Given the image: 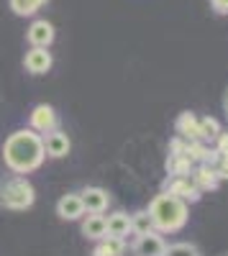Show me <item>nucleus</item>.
<instances>
[{
    "label": "nucleus",
    "instance_id": "obj_1",
    "mask_svg": "<svg viewBox=\"0 0 228 256\" xmlns=\"http://www.w3.org/2000/svg\"><path fill=\"white\" fill-rule=\"evenodd\" d=\"M6 164L18 174H28L41 166L46 152H44V138L36 131H16L8 136L3 146Z\"/></svg>",
    "mask_w": 228,
    "mask_h": 256
},
{
    "label": "nucleus",
    "instance_id": "obj_2",
    "mask_svg": "<svg viewBox=\"0 0 228 256\" xmlns=\"http://www.w3.org/2000/svg\"><path fill=\"white\" fill-rule=\"evenodd\" d=\"M149 216L154 220V228L162 233H174L188 223V202L170 195V192H162L156 195L149 205Z\"/></svg>",
    "mask_w": 228,
    "mask_h": 256
},
{
    "label": "nucleus",
    "instance_id": "obj_3",
    "mask_svg": "<svg viewBox=\"0 0 228 256\" xmlns=\"http://www.w3.org/2000/svg\"><path fill=\"white\" fill-rule=\"evenodd\" d=\"M34 200H36V192H34L31 182L20 180V177H16L0 187V205L8 210H26L34 205Z\"/></svg>",
    "mask_w": 228,
    "mask_h": 256
},
{
    "label": "nucleus",
    "instance_id": "obj_4",
    "mask_svg": "<svg viewBox=\"0 0 228 256\" xmlns=\"http://www.w3.org/2000/svg\"><path fill=\"white\" fill-rule=\"evenodd\" d=\"M56 126H59V118L54 113L52 105H36L34 113H31V128L36 134H52L56 131Z\"/></svg>",
    "mask_w": 228,
    "mask_h": 256
},
{
    "label": "nucleus",
    "instance_id": "obj_5",
    "mask_svg": "<svg viewBox=\"0 0 228 256\" xmlns=\"http://www.w3.org/2000/svg\"><path fill=\"white\" fill-rule=\"evenodd\" d=\"M80 198H82V205H85V212H90V216H102L110 202V195L100 187H88L85 192H80Z\"/></svg>",
    "mask_w": 228,
    "mask_h": 256
},
{
    "label": "nucleus",
    "instance_id": "obj_6",
    "mask_svg": "<svg viewBox=\"0 0 228 256\" xmlns=\"http://www.w3.org/2000/svg\"><path fill=\"white\" fill-rule=\"evenodd\" d=\"M56 216H59L62 220H80L82 216H85L82 198L77 195V192H70V195H64V198L56 202Z\"/></svg>",
    "mask_w": 228,
    "mask_h": 256
},
{
    "label": "nucleus",
    "instance_id": "obj_7",
    "mask_svg": "<svg viewBox=\"0 0 228 256\" xmlns=\"http://www.w3.org/2000/svg\"><path fill=\"white\" fill-rule=\"evenodd\" d=\"M170 195H174V198H180V200H184V202H198L200 200V190H198V184L190 180V177H174L172 182H170Z\"/></svg>",
    "mask_w": 228,
    "mask_h": 256
},
{
    "label": "nucleus",
    "instance_id": "obj_8",
    "mask_svg": "<svg viewBox=\"0 0 228 256\" xmlns=\"http://www.w3.org/2000/svg\"><path fill=\"white\" fill-rule=\"evenodd\" d=\"M28 41L38 49H46L54 41V26L49 20H34L31 28H28Z\"/></svg>",
    "mask_w": 228,
    "mask_h": 256
},
{
    "label": "nucleus",
    "instance_id": "obj_9",
    "mask_svg": "<svg viewBox=\"0 0 228 256\" xmlns=\"http://www.w3.org/2000/svg\"><path fill=\"white\" fill-rule=\"evenodd\" d=\"M24 64H26V70H28L31 74H44V72H49V70H52V54H49L46 49L34 46V49L26 54Z\"/></svg>",
    "mask_w": 228,
    "mask_h": 256
},
{
    "label": "nucleus",
    "instance_id": "obj_10",
    "mask_svg": "<svg viewBox=\"0 0 228 256\" xmlns=\"http://www.w3.org/2000/svg\"><path fill=\"white\" fill-rule=\"evenodd\" d=\"M131 233V216H126V212H113V216L106 218V236L110 238H126Z\"/></svg>",
    "mask_w": 228,
    "mask_h": 256
},
{
    "label": "nucleus",
    "instance_id": "obj_11",
    "mask_svg": "<svg viewBox=\"0 0 228 256\" xmlns=\"http://www.w3.org/2000/svg\"><path fill=\"white\" fill-rule=\"evenodd\" d=\"M44 152L54 159H62V156H67L70 154V138L67 134H62V131H52L46 134L44 138Z\"/></svg>",
    "mask_w": 228,
    "mask_h": 256
},
{
    "label": "nucleus",
    "instance_id": "obj_12",
    "mask_svg": "<svg viewBox=\"0 0 228 256\" xmlns=\"http://www.w3.org/2000/svg\"><path fill=\"white\" fill-rule=\"evenodd\" d=\"M164 241H162V236L159 233H146V236H138V241H136V254L138 256H162L164 254Z\"/></svg>",
    "mask_w": 228,
    "mask_h": 256
},
{
    "label": "nucleus",
    "instance_id": "obj_13",
    "mask_svg": "<svg viewBox=\"0 0 228 256\" xmlns=\"http://www.w3.org/2000/svg\"><path fill=\"white\" fill-rule=\"evenodd\" d=\"M192 182H195L198 190L202 192V190H216L218 182H220V177H218V172H216V166L200 164V166L195 169V174H192Z\"/></svg>",
    "mask_w": 228,
    "mask_h": 256
},
{
    "label": "nucleus",
    "instance_id": "obj_14",
    "mask_svg": "<svg viewBox=\"0 0 228 256\" xmlns=\"http://www.w3.org/2000/svg\"><path fill=\"white\" fill-rule=\"evenodd\" d=\"M177 134L182 141H198V118L192 113H182L177 118Z\"/></svg>",
    "mask_w": 228,
    "mask_h": 256
},
{
    "label": "nucleus",
    "instance_id": "obj_15",
    "mask_svg": "<svg viewBox=\"0 0 228 256\" xmlns=\"http://www.w3.org/2000/svg\"><path fill=\"white\" fill-rule=\"evenodd\" d=\"M82 233L92 241L106 238V216H88L82 220Z\"/></svg>",
    "mask_w": 228,
    "mask_h": 256
},
{
    "label": "nucleus",
    "instance_id": "obj_16",
    "mask_svg": "<svg viewBox=\"0 0 228 256\" xmlns=\"http://www.w3.org/2000/svg\"><path fill=\"white\" fill-rule=\"evenodd\" d=\"M198 141H202V144H208V141H218V136H220V123L216 120V118H198Z\"/></svg>",
    "mask_w": 228,
    "mask_h": 256
},
{
    "label": "nucleus",
    "instance_id": "obj_17",
    "mask_svg": "<svg viewBox=\"0 0 228 256\" xmlns=\"http://www.w3.org/2000/svg\"><path fill=\"white\" fill-rule=\"evenodd\" d=\"M167 172H170L172 177H190L192 162L188 159V154H170V159H167Z\"/></svg>",
    "mask_w": 228,
    "mask_h": 256
},
{
    "label": "nucleus",
    "instance_id": "obj_18",
    "mask_svg": "<svg viewBox=\"0 0 228 256\" xmlns=\"http://www.w3.org/2000/svg\"><path fill=\"white\" fill-rule=\"evenodd\" d=\"M123 248H126V246H123V238H110V236H106V238L98 241L92 256H123Z\"/></svg>",
    "mask_w": 228,
    "mask_h": 256
},
{
    "label": "nucleus",
    "instance_id": "obj_19",
    "mask_svg": "<svg viewBox=\"0 0 228 256\" xmlns=\"http://www.w3.org/2000/svg\"><path fill=\"white\" fill-rule=\"evenodd\" d=\"M154 230V220L149 216V210H138L136 216H131V233L136 236H146V233Z\"/></svg>",
    "mask_w": 228,
    "mask_h": 256
},
{
    "label": "nucleus",
    "instance_id": "obj_20",
    "mask_svg": "<svg viewBox=\"0 0 228 256\" xmlns=\"http://www.w3.org/2000/svg\"><path fill=\"white\" fill-rule=\"evenodd\" d=\"M46 0H10V10L16 16H34Z\"/></svg>",
    "mask_w": 228,
    "mask_h": 256
},
{
    "label": "nucleus",
    "instance_id": "obj_21",
    "mask_svg": "<svg viewBox=\"0 0 228 256\" xmlns=\"http://www.w3.org/2000/svg\"><path fill=\"white\" fill-rule=\"evenodd\" d=\"M162 256H200V251L192 244H172V246L164 248Z\"/></svg>",
    "mask_w": 228,
    "mask_h": 256
},
{
    "label": "nucleus",
    "instance_id": "obj_22",
    "mask_svg": "<svg viewBox=\"0 0 228 256\" xmlns=\"http://www.w3.org/2000/svg\"><path fill=\"white\" fill-rule=\"evenodd\" d=\"M210 3H213L216 13H220V16H228V0H210Z\"/></svg>",
    "mask_w": 228,
    "mask_h": 256
},
{
    "label": "nucleus",
    "instance_id": "obj_23",
    "mask_svg": "<svg viewBox=\"0 0 228 256\" xmlns=\"http://www.w3.org/2000/svg\"><path fill=\"white\" fill-rule=\"evenodd\" d=\"M216 172H218V177H220V180H228V164H226V162H220V166L216 169Z\"/></svg>",
    "mask_w": 228,
    "mask_h": 256
}]
</instances>
